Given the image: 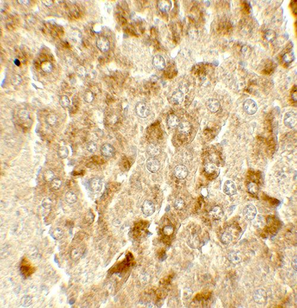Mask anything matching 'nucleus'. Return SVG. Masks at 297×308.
Returning <instances> with one entry per match:
<instances>
[{
  "instance_id": "1",
  "label": "nucleus",
  "mask_w": 297,
  "mask_h": 308,
  "mask_svg": "<svg viewBox=\"0 0 297 308\" xmlns=\"http://www.w3.org/2000/svg\"><path fill=\"white\" fill-rule=\"evenodd\" d=\"M20 272L25 278L30 277L35 271V268L33 267L27 258H24L20 265Z\"/></svg>"
},
{
  "instance_id": "2",
  "label": "nucleus",
  "mask_w": 297,
  "mask_h": 308,
  "mask_svg": "<svg viewBox=\"0 0 297 308\" xmlns=\"http://www.w3.org/2000/svg\"><path fill=\"white\" fill-rule=\"evenodd\" d=\"M136 113L141 118H146L150 114V109L144 102H138L135 107Z\"/></svg>"
},
{
  "instance_id": "3",
  "label": "nucleus",
  "mask_w": 297,
  "mask_h": 308,
  "mask_svg": "<svg viewBox=\"0 0 297 308\" xmlns=\"http://www.w3.org/2000/svg\"><path fill=\"white\" fill-rule=\"evenodd\" d=\"M253 299L257 303L260 305L265 303L267 299L266 291L263 289L256 290L253 294Z\"/></svg>"
},
{
  "instance_id": "4",
  "label": "nucleus",
  "mask_w": 297,
  "mask_h": 308,
  "mask_svg": "<svg viewBox=\"0 0 297 308\" xmlns=\"http://www.w3.org/2000/svg\"><path fill=\"white\" fill-rule=\"evenodd\" d=\"M284 124L290 128H293L297 125V113L289 112L285 114Z\"/></svg>"
},
{
  "instance_id": "5",
  "label": "nucleus",
  "mask_w": 297,
  "mask_h": 308,
  "mask_svg": "<svg viewBox=\"0 0 297 308\" xmlns=\"http://www.w3.org/2000/svg\"><path fill=\"white\" fill-rule=\"evenodd\" d=\"M146 168L152 173H155L160 168V162L155 157H149L146 161Z\"/></svg>"
},
{
  "instance_id": "6",
  "label": "nucleus",
  "mask_w": 297,
  "mask_h": 308,
  "mask_svg": "<svg viewBox=\"0 0 297 308\" xmlns=\"http://www.w3.org/2000/svg\"><path fill=\"white\" fill-rule=\"evenodd\" d=\"M243 107L245 112L250 115L256 113L258 109L257 103L252 99H247L244 103Z\"/></svg>"
},
{
  "instance_id": "7",
  "label": "nucleus",
  "mask_w": 297,
  "mask_h": 308,
  "mask_svg": "<svg viewBox=\"0 0 297 308\" xmlns=\"http://www.w3.org/2000/svg\"><path fill=\"white\" fill-rule=\"evenodd\" d=\"M102 187V181L98 178H94L91 179L88 182V188L89 190L93 192L97 193L101 190Z\"/></svg>"
},
{
  "instance_id": "8",
  "label": "nucleus",
  "mask_w": 297,
  "mask_h": 308,
  "mask_svg": "<svg viewBox=\"0 0 297 308\" xmlns=\"http://www.w3.org/2000/svg\"><path fill=\"white\" fill-rule=\"evenodd\" d=\"M257 214V210L254 206L248 204L246 206L243 210V215L247 220H252L255 218Z\"/></svg>"
},
{
  "instance_id": "9",
  "label": "nucleus",
  "mask_w": 297,
  "mask_h": 308,
  "mask_svg": "<svg viewBox=\"0 0 297 308\" xmlns=\"http://www.w3.org/2000/svg\"><path fill=\"white\" fill-rule=\"evenodd\" d=\"M141 210L143 213L146 216H151L154 213L155 207L152 201L146 200L142 205Z\"/></svg>"
},
{
  "instance_id": "10",
  "label": "nucleus",
  "mask_w": 297,
  "mask_h": 308,
  "mask_svg": "<svg viewBox=\"0 0 297 308\" xmlns=\"http://www.w3.org/2000/svg\"><path fill=\"white\" fill-rule=\"evenodd\" d=\"M96 46L101 52H105L109 49V41L106 37L101 36L96 41Z\"/></svg>"
},
{
  "instance_id": "11",
  "label": "nucleus",
  "mask_w": 297,
  "mask_h": 308,
  "mask_svg": "<svg viewBox=\"0 0 297 308\" xmlns=\"http://www.w3.org/2000/svg\"><path fill=\"white\" fill-rule=\"evenodd\" d=\"M101 153L104 157H113L115 154V149L112 145L105 144L101 148Z\"/></svg>"
},
{
  "instance_id": "12",
  "label": "nucleus",
  "mask_w": 297,
  "mask_h": 308,
  "mask_svg": "<svg viewBox=\"0 0 297 308\" xmlns=\"http://www.w3.org/2000/svg\"><path fill=\"white\" fill-rule=\"evenodd\" d=\"M175 175L180 179H184L188 176L189 171L187 168L182 164L178 165L174 170Z\"/></svg>"
},
{
  "instance_id": "13",
  "label": "nucleus",
  "mask_w": 297,
  "mask_h": 308,
  "mask_svg": "<svg viewBox=\"0 0 297 308\" xmlns=\"http://www.w3.org/2000/svg\"><path fill=\"white\" fill-rule=\"evenodd\" d=\"M223 192L225 194L229 196H232L235 194L237 193V188L235 183L231 181H227L224 183Z\"/></svg>"
},
{
  "instance_id": "14",
  "label": "nucleus",
  "mask_w": 297,
  "mask_h": 308,
  "mask_svg": "<svg viewBox=\"0 0 297 308\" xmlns=\"http://www.w3.org/2000/svg\"><path fill=\"white\" fill-rule=\"evenodd\" d=\"M206 106L209 111L212 113L217 112L221 107L220 102L216 99L211 98L207 101Z\"/></svg>"
},
{
  "instance_id": "15",
  "label": "nucleus",
  "mask_w": 297,
  "mask_h": 308,
  "mask_svg": "<svg viewBox=\"0 0 297 308\" xmlns=\"http://www.w3.org/2000/svg\"><path fill=\"white\" fill-rule=\"evenodd\" d=\"M178 127V131L181 134L188 135L191 131V125L189 122L184 121L180 122Z\"/></svg>"
},
{
  "instance_id": "16",
  "label": "nucleus",
  "mask_w": 297,
  "mask_h": 308,
  "mask_svg": "<svg viewBox=\"0 0 297 308\" xmlns=\"http://www.w3.org/2000/svg\"><path fill=\"white\" fill-rule=\"evenodd\" d=\"M153 64L154 67L158 69V70H162L164 69L166 65L165 61L164 58L160 55H155L153 58Z\"/></svg>"
},
{
  "instance_id": "17",
  "label": "nucleus",
  "mask_w": 297,
  "mask_h": 308,
  "mask_svg": "<svg viewBox=\"0 0 297 308\" xmlns=\"http://www.w3.org/2000/svg\"><path fill=\"white\" fill-rule=\"evenodd\" d=\"M171 99L175 105H180L184 100L183 92L181 90H177L172 93Z\"/></svg>"
},
{
  "instance_id": "18",
  "label": "nucleus",
  "mask_w": 297,
  "mask_h": 308,
  "mask_svg": "<svg viewBox=\"0 0 297 308\" xmlns=\"http://www.w3.org/2000/svg\"><path fill=\"white\" fill-rule=\"evenodd\" d=\"M228 259L233 264H237L240 263L241 261V255L238 251H232L229 252L228 255Z\"/></svg>"
},
{
  "instance_id": "19",
  "label": "nucleus",
  "mask_w": 297,
  "mask_h": 308,
  "mask_svg": "<svg viewBox=\"0 0 297 308\" xmlns=\"http://www.w3.org/2000/svg\"><path fill=\"white\" fill-rule=\"evenodd\" d=\"M209 214L213 219L220 220L223 216V211L220 207L215 206L211 210Z\"/></svg>"
},
{
  "instance_id": "20",
  "label": "nucleus",
  "mask_w": 297,
  "mask_h": 308,
  "mask_svg": "<svg viewBox=\"0 0 297 308\" xmlns=\"http://www.w3.org/2000/svg\"><path fill=\"white\" fill-rule=\"evenodd\" d=\"M167 123L171 128H175L179 126L180 123V120L175 115L171 114L168 117Z\"/></svg>"
},
{
  "instance_id": "21",
  "label": "nucleus",
  "mask_w": 297,
  "mask_h": 308,
  "mask_svg": "<svg viewBox=\"0 0 297 308\" xmlns=\"http://www.w3.org/2000/svg\"><path fill=\"white\" fill-rule=\"evenodd\" d=\"M147 152L151 157H156L160 153V150L157 145L151 144L147 147Z\"/></svg>"
},
{
  "instance_id": "22",
  "label": "nucleus",
  "mask_w": 297,
  "mask_h": 308,
  "mask_svg": "<svg viewBox=\"0 0 297 308\" xmlns=\"http://www.w3.org/2000/svg\"><path fill=\"white\" fill-rule=\"evenodd\" d=\"M276 68V65L271 60H267L265 63V65L264 69H263L262 73L265 74H270L273 72L274 69Z\"/></svg>"
},
{
  "instance_id": "23",
  "label": "nucleus",
  "mask_w": 297,
  "mask_h": 308,
  "mask_svg": "<svg viewBox=\"0 0 297 308\" xmlns=\"http://www.w3.org/2000/svg\"><path fill=\"white\" fill-rule=\"evenodd\" d=\"M159 10L162 12H168L171 7V2L170 1H160L158 4Z\"/></svg>"
},
{
  "instance_id": "24",
  "label": "nucleus",
  "mask_w": 297,
  "mask_h": 308,
  "mask_svg": "<svg viewBox=\"0 0 297 308\" xmlns=\"http://www.w3.org/2000/svg\"><path fill=\"white\" fill-rule=\"evenodd\" d=\"M45 122L48 126H55L57 122V115L54 113H49L45 118Z\"/></svg>"
},
{
  "instance_id": "25",
  "label": "nucleus",
  "mask_w": 297,
  "mask_h": 308,
  "mask_svg": "<svg viewBox=\"0 0 297 308\" xmlns=\"http://www.w3.org/2000/svg\"><path fill=\"white\" fill-rule=\"evenodd\" d=\"M282 59H283V61L286 64H291L295 59L294 53L291 50L287 51L286 53H285L283 55Z\"/></svg>"
},
{
  "instance_id": "26",
  "label": "nucleus",
  "mask_w": 297,
  "mask_h": 308,
  "mask_svg": "<svg viewBox=\"0 0 297 308\" xmlns=\"http://www.w3.org/2000/svg\"><path fill=\"white\" fill-rule=\"evenodd\" d=\"M264 38L268 42H273L276 38V33L272 29L267 30L264 34Z\"/></svg>"
},
{
  "instance_id": "27",
  "label": "nucleus",
  "mask_w": 297,
  "mask_h": 308,
  "mask_svg": "<svg viewBox=\"0 0 297 308\" xmlns=\"http://www.w3.org/2000/svg\"><path fill=\"white\" fill-rule=\"evenodd\" d=\"M65 199L68 204H73L77 201V196L73 191H69L65 194Z\"/></svg>"
},
{
  "instance_id": "28",
  "label": "nucleus",
  "mask_w": 297,
  "mask_h": 308,
  "mask_svg": "<svg viewBox=\"0 0 297 308\" xmlns=\"http://www.w3.org/2000/svg\"><path fill=\"white\" fill-rule=\"evenodd\" d=\"M58 156L62 159H64L68 157L69 151L67 147L61 146L58 149Z\"/></svg>"
},
{
  "instance_id": "29",
  "label": "nucleus",
  "mask_w": 297,
  "mask_h": 308,
  "mask_svg": "<svg viewBox=\"0 0 297 308\" xmlns=\"http://www.w3.org/2000/svg\"><path fill=\"white\" fill-rule=\"evenodd\" d=\"M43 178L46 182H51L54 179V173L51 170H46L43 173Z\"/></svg>"
},
{
  "instance_id": "30",
  "label": "nucleus",
  "mask_w": 297,
  "mask_h": 308,
  "mask_svg": "<svg viewBox=\"0 0 297 308\" xmlns=\"http://www.w3.org/2000/svg\"><path fill=\"white\" fill-rule=\"evenodd\" d=\"M52 69H53V65L50 61H46L41 64V69L46 73H51Z\"/></svg>"
},
{
  "instance_id": "31",
  "label": "nucleus",
  "mask_w": 297,
  "mask_h": 308,
  "mask_svg": "<svg viewBox=\"0 0 297 308\" xmlns=\"http://www.w3.org/2000/svg\"><path fill=\"white\" fill-rule=\"evenodd\" d=\"M232 240V236L229 232H224L221 236V242L225 245H228L231 242Z\"/></svg>"
},
{
  "instance_id": "32",
  "label": "nucleus",
  "mask_w": 297,
  "mask_h": 308,
  "mask_svg": "<svg viewBox=\"0 0 297 308\" xmlns=\"http://www.w3.org/2000/svg\"><path fill=\"white\" fill-rule=\"evenodd\" d=\"M95 96L93 92L90 90H86L83 94V99L87 103H92L94 100Z\"/></svg>"
},
{
  "instance_id": "33",
  "label": "nucleus",
  "mask_w": 297,
  "mask_h": 308,
  "mask_svg": "<svg viewBox=\"0 0 297 308\" xmlns=\"http://www.w3.org/2000/svg\"><path fill=\"white\" fill-rule=\"evenodd\" d=\"M59 102L60 105L63 107H68L70 106V101L69 98L66 95H63L60 97Z\"/></svg>"
},
{
  "instance_id": "34",
  "label": "nucleus",
  "mask_w": 297,
  "mask_h": 308,
  "mask_svg": "<svg viewBox=\"0 0 297 308\" xmlns=\"http://www.w3.org/2000/svg\"><path fill=\"white\" fill-rule=\"evenodd\" d=\"M61 185H62V182H61V179L58 178H54L51 182V188L53 190H55V191H57L58 189L60 188V187H61Z\"/></svg>"
},
{
  "instance_id": "35",
  "label": "nucleus",
  "mask_w": 297,
  "mask_h": 308,
  "mask_svg": "<svg viewBox=\"0 0 297 308\" xmlns=\"http://www.w3.org/2000/svg\"><path fill=\"white\" fill-rule=\"evenodd\" d=\"M52 201L50 198H45L42 202V206L45 210L46 211H50L51 210V206H52Z\"/></svg>"
},
{
  "instance_id": "36",
  "label": "nucleus",
  "mask_w": 297,
  "mask_h": 308,
  "mask_svg": "<svg viewBox=\"0 0 297 308\" xmlns=\"http://www.w3.org/2000/svg\"><path fill=\"white\" fill-rule=\"evenodd\" d=\"M248 190L251 194H256L259 191V187L255 183H250L248 185Z\"/></svg>"
},
{
  "instance_id": "37",
  "label": "nucleus",
  "mask_w": 297,
  "mask_h": 308,
  "mask_svg": "<svg viewBox=\"0 0 297 308\" xmlns=\"http://www.w3.org/2000/svg\"><path fill=\"white\" fill-rule=\"evenodd\" d=\"M185 206V202L182 198H178L174 202V207L177 210H181Z\"/></svg>"
},
{
  "instance_id": "38",
  "label": "nucleus",
  "mask_w": 297,
  "mask_h": 308,
  "mask_svg": "<svg viewBox=\"0 0 297 308\" xmlns=\"http://www.w3.org/2000/svg\"><path fill=\"white\" fill-rule=\"evenodd\" d=\"M18 116H19L20 120L22 121H27L29 119V115L28 112L25 110V109H22L18 112Z\"/></svg>"
},
{
  "instance_id": "39",
  "label": "nucleus",
  "mask_w": 297,
  "mask_h": 308,
  "mask_svg": "<svg viewBox=\"0 0 297 308\" xmlns=\"http://www.w3.org/2000/svg\"><path fill=\"white\" fill-rule=\"evenodd\" d=\"M70 257L72 259H74V260L78 259L80 257V249L79 248H77L72 249L71 254H70Z\"/></svg>"
},
{
  "instance_id": "40",
  "label": "nucleus",
  "mask_w": 297,
  "mask_h": 308,
  "mask_svg": "<svg viewBox=\"0 0 297 308\" xmlns=\"http://www.w3.org/2000/svg\"><path fill=\"white\" fill-rule=\"evenodd\" d=\"M86 149L90 153H93L97 150V145L93 141H90L87 144Z\"/></svg>"
},
{
  "instance_id": "41",
  "label": "nucleus",
  "mask_w": 297,
  "mask_h": 308,
  "mask_svg": "<svg viewBox=\"0 0 297 308\" xmlns=\"http://www.w3.org/2000/svg\"><path fill=\"white\" fill-rule=\"evenodd\" d=\"M53 237L57 240H59V239H61L63 236V232L62 231V230H61L60 229H58L57 228L56 229H55L53 232Z\"/></svg>"
},
{
  "instance_id": "42",
  "label": "nucleus",
  "mask_w": 297,
  "mask_h": 308,
  "mask_svg": "<svg viewBox=\"0 0 297 308\" xmlns=\"http://www.w3.org/2000/svg\"><path fill=\"white\" fill-rule=\"evenodd\" d=\"M215 169H216V167L215 165L212 163L206 164L205 166V171L209 174L213 173L215 171Z\"/></svg>"
},
{
  "instance_id": "43",
  "label": "nucleus",
  "mask_w": 297,
  "mask_h": 308,
  "mask_svg": "<svg viewBox=\"0 0 297 308\" xmlns=\"http://www.w3.org/2000/svg\"><path fill=\"white\" fill-rule=\"evenodd\" d=\"M174 229L173 227L171 226H166L163 229V232L166 236H170L174 233Z\"/></svg>"
},
{
  "instance_id": "44",
  "label": "nucleus",
  "mask_w": 297,
  "mask_h": 308,
  "mask_svg": "<svg viewBox=\"0 0 297 308\" xmlns=\"http://www.w3.org/2000/svg\"><path fill=\"white\" fill-rule=\"evenodd\" d=\"M12 83L15 86H17L20 84V83L22 82V78H21V77L18 75V74H16L14 76H13V77H12Z\"/></svg>"
},
{
  "instance_id": "45",
  "label": "nucleus",
  "mask_w": 297,
  "mask_h": 308,
  "mask_svg": "<svg viewBox=\"0 0 297 308\" xmlns=\"http://www.w3.org/2000/svg\"><path fill=\"white\" fill-rule=\"evenodd\" d=\"M77 73L80 77H83L86 74V69L83 66H79L76 69Z\"/></svg>"
},
{
  "instance_id": "46",
  "label": "nucleus",
  "mask_w": 297,
  "mask_h": 308,
  "mask_svg": "<svg viewBox=\"0 0 297 308\" xmlns=\"http://www.w3.org/2000/svg\"><path fill=\"white\" fill-rule=\"evenodd\" d=\"M248 2L247 1H244V3H243V9H244V11L245 12V13H250V9H251V6H250V4L249 3H247Z\"/></svg>"
},
{
  "instance_id": "47",
  "label": "nucleus",
  "mask_w": 297,
  "mask_h": 308,
  "mask_svg": "<svg viewBox=\"0 0 297 308\" xmlns=\"http://www.w3.org/2000/svg\"><path fill=\"white\" fill-rule=\"evenodd\" d=\"M292 98L295 102H297V86H295L292 91V94H291Z\"/></svg>"
},
{
  "instance_id": "48",
  "label": "nucleus",
  "mask_w": 297,
  "mask_h": 308,
  "mask_svg": "<svg viewBox=\"0 0 297 308\" xmlns=\"http://www.w3.org/2000/svg\"><path fill=\"white\" fill-rule=\"evenodd\" d=\"M42 2L45 6L47 7L51 6L53 4V1L52 0H44V1H42Z\"/></svg>"
},
{
  "instance_id": "49",
  "label": "nucleus",
  "mask_w": 297,
  "mask_h": 308,
  "mask_svg": "<svg viewBox=\"0 0 297 308\" xmlns=\"http://www.w3.org/2000/svg\"><path fill=\"white\" fill-rule=\"evenodd\" d=\"M292 267H293V268L295 270V271L297 270V256H295L292 261Z\"/></svg>"
},
{
  "instance_id": "50",
  "label": "nucleus",
  "mask_w": 297,
  "mask_h": 308,
  "mask_svg": "<svg viewBox=\"0 0 297 308\" xmlns=\"http://www.w3.org/2000/svg\"><path fill=\"white\" fill-rule=\"evenodd\" d=\"M208 191H207V189L204 188L203 189L202 191V194L203 196L204 197H206L208 195Z\"/></svg>"
},
{
  "instance_id": "51",
  "label": "nucleus",
  "mask_w": 297,
  "mask_h": 308,
  "mask_svg": "<svg viewBox=\"0 0 297 308\" xmlns=\"http://www.w3.org/2000/svg\"><path fill=\"white\" fill-rule=\"evenodd\" d=\"M14 63L17 66H20V61H19L18 59H15L14 60Z\"/></svg>"
}]
</instances>
